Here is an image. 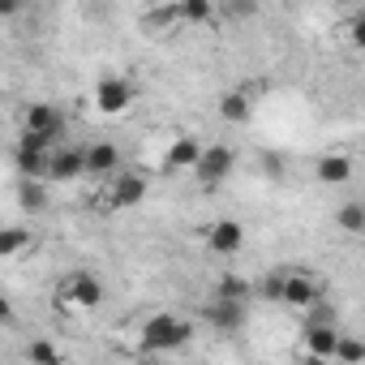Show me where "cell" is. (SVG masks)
Returning <instances> with one entry per match:
<instances>
[{
	"label": "cell",
	"mask_w": 365,
	"mask_h": 365,
	"mask_svg": "<svg viewBox=\"0 0 365 365\" xmlns=\"http://www.w3.org/2000/svg\"><path fill=\"white\" fill-rule=\"evenodd\" d=\"M138 365H150V361H138Z\"/></svg>",
	"instance_id": "30"
},
{
	"label": "cell",
	"mask_w": 365,
	"mask_h": 365,
	"mask_svg": "<svg viewBox=\"0 0 365 365\" xmlns=\"http://www.w3.org/2000/svg\"><path fill=\"white\" fill-rule=\"evenodd\" d=\"M279 301L292 305V309H309L318 301V284L309 271H284V284H279Z\"/></svg>",
	"instance_id": "4"
},
{
	"label": "cell",
	"mask_w": 365,
	"mask_h": 365,
	"mask_svg": "<svg viewBox=\"0 0 365 365\" xmlns=\"http://www.w3.org/2000/svg\"><path fill=\"white\" fill-rule=\"evenodd\" d=\"M215 297H220V301H241V305H245L250 284H245L241 275H224V279H220V288H215Z\"/></svg>",
	"instance_id": "23"
},
{
	"label": "cell",
	"mask_w": 365,
	"mask_h": 365,
	"mask_svg": "<svg viewBox=\"0 0 365 365\" xmlns=\"http://www.w3.org/2000/svg\"><path fill=\"white\" fill-rule=\"evenodd\" d=\"M0 322H14V305H9V297H0Z\"/></svg>",
	"instance_id": "27"
},
{
	"label": "cell",
	"mask_w": 365,
	"mask_h": 365,
	"mask_svg": "<svg viewBox=\"0 0 365 365\" xmlns=\"http://www.w3.org/2000/svg\"><path fill=\"white\" fill-rule=\"evenodd\" d=\"M301 365H331V361H322V356H305Z\"/></svg>",
	"instance_id": "29"
},
{
	"label": "cell",
	"mask_w": 365,
	"mask_h": 365,
	"mask_svg": "<svg viewBox=\"0 0 365 365\" xmlns=\"http://www.w3.org/2000/svg\"><path fill=\"white\" fill-rule=\"evenodd\" d=\"M207 318H211L220 331H237V327L245 322V305H241V301H220V297H215V301L207 305Z\"/></svg>",
	"instance_id": "14"
},
{
	"label": "cell",
	"mask_w": 365,
	"mask_h": 365,
	"mask_svg": "<svg viewBox=\"0 0 365 365\" xmlns=\"http://www.w3.org/2000/svg\"><path fill=\"white\" fill-rule=\"evenodd\" d=\"M314 176L322 180V185H344V180H352V159L348 155H322Z\"/></svg>",
	"instance_id": "13"
},
{
	"label": "cell",
	"mask_w": 365,
	"mask_h": 365,
	"mask_svg": "<svg viewBox=\"0 0 365 365\" xmlns=\"http://www.w3.org/2000/svg\"><path fill=\"white\" fill-rule=\"evenodd\" d=\"M26 356H31V365H65V352L52 339H43V335H35L26 344Z\"/></svg>",
	"instance_id": "15"
},
{
	"label": "cell",
	"mask_w": 365,
	"mask_h": 365,
	"mask_svg": "<svg viewBox=\"0 0 365 365\" xmlns=\"http://www.w3.org/2000/svg\"><path fill=\"white\" fill-rule=\"evenodd\" d=\"M220 116H224V120H232V125L250 120V99H245L241 91H228V95L220 99Z\"/></svg>",
	"instance_id": "17"
},
{
	"label": "cell",
	"mask_w": 365,
	"mask_h": 365,
	"mask_svg": "<svg viewBox=\"0 0 365 365\" xmlns=\"http://www.w3.org/2000/svg\"><path fill=\"white\" fill-rule=\"evenodd\" d=\"M146 22H150V26H176L180 18H176V5H159V9L146 14Z\"/></svg>",
	"instance_id": "25"
},
{
	"label": "cell",
	"mask_w": 365,
	"mask_h": 365,
	"mask_svg": "<svg viewBox=\"0 0 365 365\" xmlns=\"http://www.w3.org/2000/svg\"><path fill=\"white\" fill-rule=\"evenodd\" d=\"M198 155H202V142L198 138H190V133H180V138H172V146H168V172H194V163H198Z\"/></svg>",
	"instance_id": "9"
},
{
	"label": "cell",
	"mask_w": 365,
	"mask_h": 365,
	"mask_svg": "<svg viewBox=\"0 0 365 365\" xmlns=\"http://www.w3.org/2000/svg\"><path fill=\"white\" fill-rule=\"evenodd\" d=\"M335 344H339V331H335V322H314V327L305 331V356L335 361Z\"/></svg>",
	"instance_id": "10"
},
{
	"label": "cell",
	"mask_w": 365,
	"mask_h": 365,
	"mask_svg": "<svg viewBox=\"0 0 365 365\" xmlns=\"http://www.w3.org/2000/svg\"><path fill=\"white\" fill-rule=\"evenodd\" d=\"M18 198H22V207H26L31 215H39V211L48 207V185H43V180H22V185H18Z\"/></svg>",
	"instance_id": "16"
},
{
	"label": "cell",
	"mask_w": 365,
	"mask_h": 365,
	"mask_svg": "<svg viewBox=\"0 0 365 365\" xmlns=\"http://www.w3.org/2000/svg\"><path fill=\"white\" fill-rule=\"evenodd\" d=\"M279 284H284V271H275V275H267V288H262V292H267L271 301H279Z\"/></svg>",
	"instance_id": "26"
},
{
	"label": "cell",
	"mask_w": 365,
	"mask_h": 365,
	"mask_svg": "<svg viewBox=\"0 0 365 365\" xmlns=\"http://www.w3.org/2000/svg\"><path fill=\"white\" fill-rule=\"evenodd\" d=\"M232 168H237V150L220 142V146H202V155L194 163V176L202 180V185H220V180L232 176Z\"/></svg>",
	"instance_id": "2"
},
{
	"label": "cell",
	"mask_w": 365,
	"mask_h": 365,
	"mask_svg": "<svg viewBox=\"0 0 365 365\" xmlns=\"http://www.w3.org/2000/svg\"><path fill=\"white\" fill-rule=\"evenodd\" d=\"M82 159H86V172L91 176H112L120 168V150L112 142H95L91 150H82Z\"/></svg>",
	"instance_id": "12"
},
{
	"label": "cell",
	"mask_w": 365,
	"mask_h": 365,
	"mask_svg": "<svg viewBox=\"0 0 365 365\" xmlns=\"http://www.w3.org/2000/svg\"><path fill=\"white\" fill-rule=\"evenodd\" d=\"M22 133H43V138H61L65 133V116L52 103H31L22 116Z\"/></svg>",
	"instance_id": "5"
},
{
	"label": "cell",
	"mask_w": 365,
	"mask_h": 365,
	"mask_svg": "<svg viewBox=\"0 0 365 365\" xmlns=\"http://www.w3.org/2000/svg\"><path fill=\"white\" fill-rule=\"evenodd\" d=\"M18 150H26V155H52V150H56V138H43V133H22V138H18Z\"/></svg>",
	"instance_id": "24"
},
{
	"label": "cell",
	"mask_w": 365,
	"mask_h": 365,
	"mask_svg": "<svg viewBox=\"0 0 365 365\" xmlns=\"http://www.w3.org/2000/svg\"><path fill=\"white\" fill-rule=\"evenodd\" d=\"M65 297H69L78 309H95V305L103 301V279L91 275V271H73V275L65 279Z\"/></svg>",
	"instance_id": "6"
},
{
	"label": "cell",
	"mask_w": 365,
	"mask_h": 365,
	"mask_svg": "<svg viewBox=\"0 0 365 365\" xmlns=\"http://www.w3.org/2000/svg\"><path fill=\"white\" fill-rule=\"evenodd\" d=\"M18 14V5H14V0H0V18H14Z\"/></svg>",
	"instance_id": "28"
},
{
	"label": "cell",
	"mask_w": 365,
	"mask_h": 365,
	"mask_svg": "<svg viewBox=\"0 0 365 365\" xmlns=\"http://www.w3.org/2000/svg\"><path fill=\"white\" fill-rule=\"evenodd\" d=\"M129 103H133V82H129V78H120V73L99 78V86H95V108H99L103 116H120Z\"/></svg>",
	"instance_id": "3"
},
{
	"label": "cell",
	"mask_w": 365,
	"mask_h": 365,
	"mask_svg": "<svg viewBox=\"0 0 365 365\" xmlns=\"http://www.w3.org/2000/svg\"><path fill=\"white\" fill-rule=\"evenodd\" d=\"M339 228L352 232V237L365 232V207H361V202H344V207H339Z\"/></svg>",
	"instance_id": "22"
},
{
	"label": "cell",
	"mask_w": 365,
	"mask_h": 365,
	"mask_svg": "<svg viewBox=\"0 0 365 365\" xmlns=\"http://www.w3.org/2000/svg\"><path fill=\"white\" fill-rule=\"evenodd\" d=\"M215 9H211V0H180L176 5V18L185 22V26H198V22H207Z\"/></svg>",
	"instance_id": "19"
},
{
	"label": "cell",
	"mask_w": 365,
	"mask_h": 365,
	"mask_svg": "<svg viewBox=\"0 0 365 365\" xmlns=\"http://www.w3.org/2000/svg\"><path fill=\"white\" fill-rule=\"evenodd\" d=\"M207 245H211L215 254H237V250L245 245V228H241L237 220H220V224L207 232Z\"/></svg>",
	"instance_id": "11"
},
{
	"label": "cell",
	"mask_w": 365,
	"mask_h": 365,
	"mask_svg": "<svg viewBox=\"0 0 365 365\" xmlns=\"http://www.w3.org/2000/svg\"><path fill=\"white\" fill-rule=\"evenodd\" d=\"M14 163H18L22 180H48V155H26V150H18Z\"/></svg>",
	"instance_id": "18"
},
{
	"label": "cell",
	"mask_w": 365,
	"mask_h": 365,
	"mask_svg": "<svg viewBox=\"0 0 365 365\" xmlns=\"http://www.w3.org/2000/svg\"><path fill=\"white\" fill-rule=\"evenodd\" d=\"M194 339V327L185 318H176V314H155L146 318L142 335H138V348L142 352H176V348H185Z\"/></svg>",
	"instance_id": "1"
},
{
	"label": "cell",
	"mask_w": 365,
	"mask_h": 365,
	"mask_svg": "<svg viewBox=\"0 0 365 365\" xmlns=\"http://www.w3.org/2000/svg\"><path fill=\"white\" fill-rule=\"evenodd\" d=\"M31 245V232L26 228H0V258H14Z\"/></svg>",
	"instance_id": "20"
},
{
	"label": "cell",
	"mask_w": 365,
	"mask_h": 365,
	"mask_svg": "<svg viewBox=\"0 0 365 365\" xmlns=\"http://www.w3.org/2000/svg\"><path fill=\"white\" fill-rule=\"evenodd\" d=\"M86 172V159H82V150H52L48 155V180H56V185H65V180H78Z\"/></svg>",
	"instance_id": "8"
},
{
	"label": "cell",
	"mask_w": 365,
	"mask_h": 365,
	"mask_svg": "<svg viewBox=\"0 0 365 365\" xmlns=\"http://www.w3.org/2000/svg\"><path fill=\"white\" fill-rule=\"evenodd\" d=\"M335 361H344V365H361V361H365V344H361L356 335H339V344H335Z\"/></svg>",
	"instance_id": "21"
},
{
	"label": "cell",
	"mask_w": 365,
	"mask_h": 365,
	"mask_svg": "<svg viewBox=\"0 0 365 365\" xmlns=\"http://www.w3.org/2000/svg\"><path fill=\"white\" fill-rule=\"evenodd\" d=\"M142 198H146V180H142L138 172H116V180H112V194H108L112 211H129V207H138Z\"/></svg>",
	"instance_id": "7"
}]
</instances>
